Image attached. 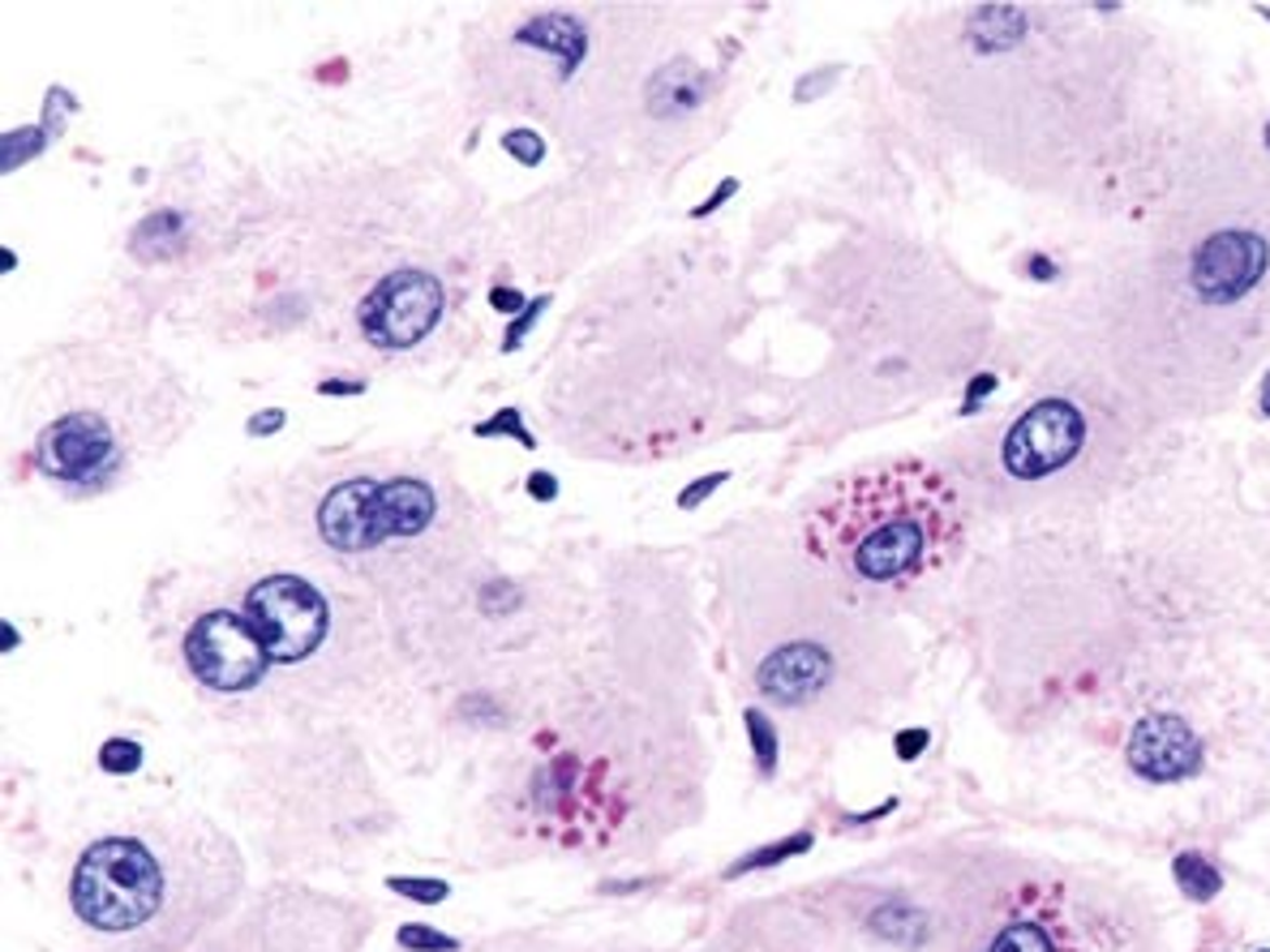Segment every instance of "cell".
Masks as SVG:
<instances>
[{"label": "cell", "instance_id": "cell-1", "mask_svg": "<svg viewBox=\"0 0 1270 952\" xmlns=\"http://www.w3.org/2000/svg\"><path fill=\"white\" fill-rule=\"evenodd\" d=\"M966 541V506L927 460L837 480L803 519V545L841 584L902 593L940 576Z\"/></svg>", "mask_w": 1270, "mask_h": 952}, {"label": "cell", "instance_id": "cell-2", "mask_svg": "<svg viewBox=\"0 0 1270 952\" xmlns=\"http://www.w3.org/2000/svg\"><path fill=\"white\" fill-rule=\"evenodd\" d=\"M623 790L610 759L584 755L576 746H559L550 759L533 768L524 790L528 829L563 849H601L623 824Z\"/></svg>", "mask_w": 1270, "mask_h": 952}, {"label": "cell", "instance_id": "cell-3", "mask_svg": "<svg viewBox=\"0 0 1270 952\" xmlns=\"http://www.w3.org/2000/svg\"><path fill=\"white\" fill-rule=\"evenodd\" d=\"M74 914L104 936H125L146 927L163 905V875L155 854L133 836L95 841L69 880Z\"/></svg>", "mask_w": 1270, "mask_h": 952}, {"label": "cell", "instance_id": "cell-4", "mask_svg": "<svg viewBox=\"0 0 1270 952\" xmlns=\"http://www.w3.org/2000/svg\"><path fill=\"white\" fill-rule=\"evenodd\" d=\"M185 665L211 691H249L266 665V639L245 609H211L185 635Z\"/></svg>", "mask_w": 1270, "mask_h": 952}, {"label": "cell", "instance_id": "cell-5", "mask_svg": "<svg viewBox=\"0 0 1270 952\" xmlns=\"http://www.w3.org/2000/svg\"><path fill=\"white\" fill-rule=\"evenodd\" d=\"M245 613L266 639L271 661L292 665L327 639V600L301 576H266L245 596Z\"/></svg>", "mask_w": 1270, "mask_h": 952}, {"label": "cell", "instance_id": "cell-6", "mask_svg": "<svg viewBox=\"0 0 1270 952\" xmlns=\"http://www.w3.org/2000/svg\"><path fill=\"white\" fill-rule=\"evenodd\" d=\"M443 283L425 270H395L361 301V331L382 348H413L443 318Z\"/></svg>", "mask_w": 1270, "mask_h": 952}, {"label": "cell", "instance_id": "cell-7", "mask_svg": "<svg viewBox=\"0 0 1270 952\" xmlns=\"http://www.w3.org/2000/svg\"><path fill=\"white\" fill-rule=\"evenodd\" d=\"M1086 442V421L1073 404L1064 399H1043L1031 412L1018 416V425L1005 438V468L1018 480H1039V476L1064 468Z\"/></svg>", "mask_w": 1270, "mask_h": 952}, {"label": "cell", "instance_id": "cell-8", "mask_svg": "<svg viewBox=\"0 0 1270 952\" xmlns=\"http://www.w3.org/2000/svg\"><path fill=\"white\" fill-rule=\"evenodd\" d=\"M108 460H113V429L95 412L61 416L56 425L43 429L35 447V464L56 480H91L108 468Z\"/></svg>", "mask_w": 1270, "mask_h": 952}, {"label": "cell", "instance_id": "cell-9", "mask_svg": "<svg viewBox=\"0 0 1270 952\" xmlns=\"http://www.w3.org/2000/svg\"><path fill=\"white\" fill-rule=\"evenodd\" d=\"M1129 764L1147 781H1184L1202 768V746L1180 716L1151 713L1134 725Z\"/></svg>", "mask_w": 1270, "mask_h": 952}, {"label": "cell", "instance_id": "cell-10", "mask_svg": "<svg viewBox=\"0 0 1270 952\" xmlns=\"http://www.w3.org/2000/svg\"><path fill=\"white\" fill-rule=\"evenodd\" d=\"M987 952H1064V927L1043 892H1022Z\"/></svg>", "mask_w": 1270, "mask_h": 952}, {"label": "cell", "instance_id": "cell-11", "mask_svg": "<svg viewBox=\"0 0 1270 952\" xmlns=\"http://www.w3.org/2000/svg\"><path fill=\"white\" fill-rule=\"evenodd\" d=\"M824 678V661L815 648H795V652H777L764 670H760V687L782 700V704H803L811 691Z\"/></svg>", "mask_w": 1270, "mask_h": 952}, {"label": "cell", "instance_id": "cell-12", "mask_svg": "<svg viewBox=\"0 0 1270 952\" xmlns=\"http://www.w3.org/2000/svg\"><path fill=\"white\" fill-rule=\"evenodd\" d=\"M1171 871H1176V884L1193 897V901H1210L1219 888H1223V880H1219V871L1202 858V854H1180L1176 862H1171Z\"/></svg>", "mask_w": 1270, "mask_h": 952}, {"label": "cell", "instance_id": "cell-13", "mask_svg": "<svg viewBox=\"0 0 1270 952\" xmlns=\"http://www.w3.org/2000/svg\"><path fill=\"white\" fill-rule=\"evenodd\" d=\"M100 764H104V772H133L142 764V746L129 738H113V742H104Z\"/></svg>", "mask_w": 1270, "mask_h": 952}, {"label": "cell", "instance_id": "cell-14", "mask_svg": "<svg viewBox=\"0 0 1270 952\" xmlns=\"http://www.w3.org/2000/svg\"><path fill=\"white\" fill-rule=\"evenodd\" d=\"M391 888L404 892V897H417V901H425V905H434V901L447 897V884H443V880H391Z\"/></svg>", "mask_w": 1270, "mask_h": 952}, {"label": "cell", "instance_id": "cell-15", "mask_svg": "<svg viewBox=\"0 0 1270 952\" xmlns=\"http://www.w3.org/2000/svg\"><path fill=\"white\" fill-rule=\"evenodd\" d=\"M400 944H404V949H417V952H451L456 949V940L434 936V931H425V927H404V931H400Z\"/></svg>", "mask_w": 1270, "mask_h": 952}, {"label": "cell", "instance_id": "cell-16", "mask_svg": "<svg viewBox=\"0 0 1270 952\" xmlns=\"http://www.w3.org/2000/svg\"><path fill=\"white\" fill-rule=\"evenodd\" d=\"M721 480H725V473L708 476V480H699V485H692V489H683V498H679V506H695V502H699V498H708V493H712V489H717V485H721Z\"/></svg>", "mask_w": 1270, "mask_h": 952}, {"label": "cell", "instance_id": "cell-17", "mask_svg": "<svg viewBox=\"0 0 1270 952\" xmlns=\"http://www.w3.org/2000/svg\"><path fill=\"white\" fill-rule=\"evenodd\" d=\"M279 421H284V416H279V412H262V416H258V421H253V434H262V429H271V425H279Z\"/></svg>", "mask_w": 1270, "mask_h": 952}, {"label": "cell", "instance_id": "cell-18", "mask_svg": "<svg viewBox=\"0 0 1270 952\" xmlns=\"http://www.w3.org/2000/svg\"><path fill=\"white\" fill-rule=\"evenodd\" d=\"M1267 146H1270V124H1267Z\"/></svg>", "mask_w": 1270, "mask_h": 952}]
</instances>
